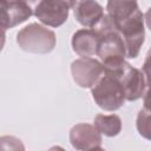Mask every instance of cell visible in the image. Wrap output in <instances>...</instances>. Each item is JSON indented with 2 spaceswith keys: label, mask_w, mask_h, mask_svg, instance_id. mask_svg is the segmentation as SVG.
<instances>
[{
  "label": "cell",
  "mask_w": 151,
  "mask_h": 151,
  "mask_svg": "<svg viewBox=\"0 0 151 151\" xmlns=\"http://www.w3.org/2000/svg\"><path fill=\"white\" fill-rule=\"evenodd\" d=\"M93 29L99 34L97 55L103 61L104 68L123 64L126 57L125 42L110 15L105 14Z\"/></svg>",
  "instance_id": "1"
},
{
  "label": "cell",
  "mask_w": 151,
  "mask_h": 151,
  "mask_svg": "<svg viewBox=\"0 0 151 151\" xmlns=\"http://www.w3.org/2000/svg\"><path fill=\"white\" fill-rule=\"evenodd\" d=\"M17 44L28 53L47 54L52 52L57 44L55 33L37 22L21 28L17 34Z\"/></svg>",
  "instance_id": "2"
},
{
  "label": "cell",
  "mask_w": 151,
  "mask_h": 151,
  "mask_svg": "<svg viewBox=\"0 0 151 151\" xmlns=\"http://www.w3.org/2000/svg\"><path fill=\"white\" fill-rule=\"evenodd\" d=\"M92 98L96 104L104 111H116L120 109L126 98L118 78L107 73L97 81L92 87Z\"/></svg>",
  "instance_id": "3"
},
{
  "label": "cell",
  "mask_w": 151,
  "mask_h": 151,
  "mask_svg": "<svg viewBox=\"0 0 151 151\" xmlns=\"http://www.w3.org/2000/svg\"><path fill=\"white\" fill-rule=\"evenodd\" d=\"M105 73L118 78L127 101H134L144 96L146 90L145 76L140 70L132 67L129 63L124 61L120 65L107 67L105 68Z\"/></svg>",
  "instance_id": "4"
},
{
  "label": "cell",
  "mask_w": 151,
  "mask_h": 151,
  "mask_svg": "<svg viewBox=\"0 0 151 151\" xmlns=\"http://www.w3.org/2000/svg\"><path fill=\"white\" fill-rule=\"evenodd\" d=\"M26 2L32 7L33 15L51 27L61 26L67 20L72 7L66 0H26Z\"/></svg>",
  "instance_id": "5"
},
{
  "label": "cell",
  "mask_w": 151,
  "mask_h": 151,
  "mask_svg": "<svg viewBox=\"0 0 151 151\" xmlns=\"http://www.w3.org/2000/svg\"><path fill=\"white\" fill-rule=\"evenodd\" d=\"M116 27L124 39L126 47V58H137L140 47L145 41L144 14L142 13V11L138 9L129 19L116 25Z\"/></svg>",
  "instance_id": "6"
},
{
  "label": "cell",
  "mask_w": 151,
  "mask_h": 151,
  "mask_svg": "<svg viewBox=\"0 0 151 151\" xmlns=\"http://www.w3.org/2000/svg\"><path fill=\"white\" fill-rule=\"evenodd\" d=\"M104 73V65L91 57H81L71 64L72 79L83 88H92Z\"/></svg>",
  "instance_id": "7"
},
{
  "label": "cell",
  "mask_w": 151,
  "mask_h": 151,
  "mask_svg": "<svg viewBox=\"0 0 151 151\" xmlns=\"http://www.w3.org/2000/svg\"><path fill=\"white\" fill-rule=\"evenodd\" d=\"M70 142L76 150H101V133L94 125L80 123L70 130Z\"/></svg>",
  "instance_id": "8"
},
{
  "label": "cell",
  "mask_w": 151,
  "mask_h": 151,
  "mask_svg": "<svg viewBox=\"0 0 151 151\" xmlns=\"http://www.w3.org/2000/svg\"><path fill=\"white\" fill-rule=\"evenodd\" d=\"M33 14L32 7L26 0L15 2H1V28L2 31L12 28L26 21Z\"/></svg>",
  "instance_id": "9"
},
{
  "label": "cell",
  "mask_w": 151,
  "mask_h": 151,
  "mask_svg": "<svg viewBox=\"0 0 151 151\" xmlns=\"http://www.w3.org/2000/svg\"><path fill=\"white\" fill-rule=\"evenodd\" d=\"M76 20L88 28H93L105 15L104 8L96 0H78L73 6Z\"/></svg>",
  "instance_id": "10"
},
{
  "label": "cell",
  "mask_w": 151,
  "mask_h": 151,
  "mask_svg": "<svg viewBox=\"0 0 151 151\" xmlns=\"http://www.w3.org/2000/svg\"><path fill=\"white\" fill-rule=\"evenodd\" d=\"M72 48L80 57H91L97 54L99 46V34L93 28H83L72 37Z\"/></svg>",
  "instance_id": "11"
},
{
  "label": "cell",
  "mask_w": 151,
  "mask_h": 151,
  "mask_svg": "<svg viewBox=\"0 0 151 151\" xmlns=\"http://www.w3.org/2000/svg\"><path fill=\"white\" fill-rule=\"evenodd\" d=\"M106 9L114 25H118L133 15L139 7L137 0H107Z\"/></svg>",
  "instance_id": "12"
},
{
  "label": "cell",
  "mask_w": 151,
  "mask_h": 151,
  "mask_svg": "<svg viewBox=\"0 0 151 151\" xmlns=\"http://www.w3.org/2000/svg\"><path fill=\"white\" fill-rule=\"evenodd\" d=\"M93 123L97 130L106 137H116L122 131V119L117 114H97Z\"/></svg>",
  "instance_id": "13"
},
{
  "label": "cell",
  "mask_w": 151,
  "mask_h": 151,
  "mask_svg": "<svg viewBox=\"0 0 151 151\" xmlns=\"http://www.w3.org/2000/svg\"><path fill=\"white\" fill-rule=\"evenodd\" d=\"M136 127L142 137L151 140V111L143 109L138 112L136 119Z\"/></svg>",
  "instance_id": "14"
},
{
  "label": "cell",
  "mask_w": 151,
  "mask_h": 151,
  "mask_svg": "<svg viewBox=\"0 0 151 151\" xmlns=\"http://www.w3.org/2000/svg\"><path fill=\"white\" fill-rule=\"evenodd\" d=\"M143 73L145 76V80H146V87L151 85V48L147 51L145 61L143 64Z\"/></svg>",
  "instance_id": "15"
},
{
  "label": "cell",
  "mask_w": 151,
  "mask_h": 151,
  "mask_svg": "<svg viewBox=\"0 0 151 151\" xmlns=\"http://www.w3.org/2000/svg\"><path fill=\"white\" fill-rule=\"evenodd\" d=\"M143 103H144V109L151 111V85L146 87L145 93L143 96Z\"/></svg>",
  "instance_id": "16"
},
{
  "label": "cell",
  "mask_w": 151,
  "mask_h": 151,
  "mask_svg": "<svg viewBox=\"0 0 151 151\" xmlns=\"http://www.w3.org/2000/svg\"><path fill=\"white\" fill-rule=\"evenodd\" d=\"M144 20H145V22H146V26L151 29V7L147 9V12L145 13V15H144Z\"/></svg>",
  "instance_id": "17"
},
{
  "label": "cell",
  "mask_w": 151,
  "mask_h": 151,
  "mask_svg": "<svg viewBox=\"0 0 151 151\" xmlns=\"http://www.w3.org/2000/svg\"><path fill=\"white\" fill-rule=\"evenodd\" d=\"M66 1L72 6V8H73V6H74V5H76V2H77V0H66Z\"/></svg>",
  "instance_id": "18"
},
{
  "label": "cell",
  "mask_w": 151,
  "mask_h": 151,
  "mask_svg": "<svg viewBox=\"0 0 151 151\" xmlns=\"http://www.w3.org/2000/svg\"><path fill=\"white\" fill-rule=\"evenodd\" d=\"M15 1H20V0H1V2H15Z\"/></svg>",
  "instance_id": "19"
}]
</instances>
